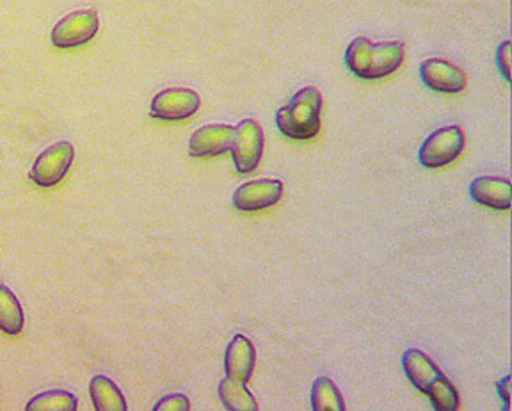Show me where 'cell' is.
I'll return each mask as SVG.
<instances>
[{
	"mask_svg": "<svg viewBox=\"0 0 512 411\" xmlns=\"http://www.w3.org/2000/svg\"><path fill=\"white\" fill-rule=\"evenodd\" d=\"M404 63V45L399 41L372 43L356 38L345 50V65L358 79L377 81L397 72Z\"/></svg>",
	"mask_w": 512,
	"mask_h": 411,
	"instance_id": "6da1fadb",
	"label": "cell"
},
{
	"mask_svg": "<svg viewBox=\"0 0 512 411\" xmlns=\"http://www.w3.org/2000/svg\"><path fill=\"white\" fill-rule=\"evenodd\" d=\"M322 95L317 88L306 86L297 91L290 104L283 105L276 113V125L283 136L308 141L320 132Z\"/></svg>",
	"mask_w": 512,
	"mask_h": 411,
	"instance_id": "7a4b0ae2",
	"label": "cell"
},
{
	"mask_svg": "<svg viewBox=\"0 0 512 411\" xmlns=\"http://www.w3.org/2000/svg\"><path fill=\"white\" fill-rule=\"evenodd\" d=\"M100 29V17L95 9H77L61 18L52 29V45L57 49H77L88 45Z\"/></svg>",
	"mask_w": 512,
	"mask_h": 411,
	"instance_id": "3957f363",
	"label": "cell"
},
{
	"mask_svg": "<svg viewBox=\"0 0 512 411\" xmlns=\"http://www.w3.org/2000/svg\"><path fill=\"white\" fill-rule=\"evenodd\" d=\"M264 130L258 121L253 118H246L235 125V136H233L232 152L235 170L240 175H249L258 168L264 155Z\"/></svg>",
	"mask_w": 512,
	"mask_h": 411,
	"instance_id": "277c9868",
	"label": "cell"
},
{
	"mask_svg": "<svg viewBox=\"0 0 512 411\" xmlns=\"http://www.w3.org/2000/svg\"><path fill=\"white\" fill-rule=\"evenodd\" d=\"M464 150V132L457 125L434 130L418 152L420 164L427 170H438L456 161Z\"/></svg>",
	"mask_w": 512,
	"mask_h": 411,
	"instance_id": "5b68a950",
	"label": "cell"
},
{
	"mask_svg": "<svg viewBox=\"0 0 512 411\" xmlns=\"http://www.w3.org/2000/svg\"><path fill=\"white\" fill-rule=\"evenodd\" d=\"M75 148L70 141H61L45 148L32 164L29 178L36 186L56 187L72 168Z\"/></svg>",
	"mask_w": 512,
	"mask_h": 411,
	"instance_id": "8992f818",
	"label": "cell"
},
{
	"mask_svg": "<svg viewBox=\"0 0 512 411\" xmlns=\"http://www.w3.org/2000/svg\"><path fill=\"white\" fill-rule=\"evenodd\" d=\"M201 97L191 88L162 89L153 97L150 116L155 120L182 121L200 111Z\"/></svg>",
	"mask_w": 512,
	"mask_h": 411,
	"instance_id": "52a82bcc",
	"label": "cell"
},
{
	"mask_svg": "<svg viewBox=\"0 0 512 411\" xmlns=\"http://www.w3.org/2000/svg\"><path fill=\"white\" fill-rule=\"evenodd\" d=\"M285 186L276 178H256L246 182L233 193V207L240 212L269 209L280 202Z\"/></svg>",
	"mask_w": 512,
	"mask_h": 411,
	"instance_id": "ba28073f",
	"label": "cell"
},
{
	"mask_svg": "<svg viewBox=\"0 0 512 411\" xmlns=\"http://www.w3.org/2000/svg\"><path fill=\"white\" fill-rule=\"evenodd\" d=\"M420 79L427 88L445 95L461 93L468 84L463 68L441 57H431L420 65Z\"/></svg>",
	"mask_w": 512,
	"mask_h": 411,
	"instance_id": "9c48e42d",
	"label": "cell"
},
{
	"mask_svg": "<svg viewBox=\"0 0 512 411\" xmlns=\"http://www.w3.org/2000/svg\"><path fill=\"white\" fill-rule=\"evenodd\" d=\"M235 127L228 123H210L196 130L189 139V155L194 159L217 157L232 148Z\"/></svg>",
	"mask_w": 512,
	"mask_h": 411,
	"instance_id": "30bf717a",
	"label": "cell"
},
{
	"mask_svg": "<svg viewBox=\"0 0 512 411\" xmlns=\"http://www.w3.org/2000/svg\"><path fill=\"white\" fill-rule=\"evenodd\" d=\"M256 349L253 342L244 335H235L226 347L224 355V372L226 378L240 383H248L255 371Z\"/></svg>",
	"mask_w": 512,
	"mask_h": 411,
	"instance_id": "8fae6325",
	"label": "cell"
},
{
	"mask_svg": "<svg viewBox=\"0 0 512 411\" xmlns=\"http://www.w3.org/2000/svg\"><path fill=\"white\" fill-rule=\"evenodd\" d=\"M511 180L504 177L475 178L470 186L473 202L493 210H509L512 202Z\"/></svg>",
	"mask_w": 512,
	"mask_h": 411,
	"instance_id": "7c38bea8",
	"label": "cell"
},
{
	"mask_svg": "<svg viewBox=\"0 0 512 411\" xmlns=\"http://www.w3.org/2000/svg\"><path fill=\"white\" fill-rule=\"evenodd\" d=\"M402 369L406 372L409 381L413 383V387L418 388L424 394L432 383L443 374L438 369V365L420 349H408L402 355Z\"/></svg>",
	"mask_w": 512,
	"mask_h": 411,
	"instance_id": "4fadbf2b",
	"label": "cell"
},
{
	"mask_svg": "<svg viewBox=\"0 0 512 411\" xmlns=\"http://www.w3.org/2000/svg\"><path fill=\"white\" fill-rule=\"evenodd\" d=\"M89 395L96 411H127L125 395L107 376H95L89 381Z\"/></svg>",
	"mask_w": 512,
	"mask_h": 411,
	"instance_id": "5bb4252c",
	"label": "cell"
},
{
	"mask_svg": "<svg viewBox=\"0 0 512 411\" xmlns=\"http://www.w3.org/2000/svg\"><path fill=\"white\" fill-rule=\"evenodd\" d=\"M24 308L15 296V292L0 283V330L6 335H18L24 330Z\"/></svg>",
	"mask_w": 512,
	"mask_h": 411,
	"instance_id": "9a60e30c",
	"label": "cell"
},
{
	"mask_svg": "<svg viewBox=\"0 0 512 411\" xmlns=\"http://www.w3.org/2000/svg\"><path fill=\"white\" fill-rule=\"evenodd\" d=\"M219 399L223 401V406L230 411H256L258 403L255 397L246 388V383L233 381L230 378H224L219 387H217Z\"/></svg>",
	"mask_w": 512,
	"mask_h": 411,
	"instance_id": "2e32d148",
	"label": "cell"
},
{
	"mask_svg": "<svg viewBox=\"0 0 512 411\" xmlns=\"http://www.w3.org/2000/svg\"><path fill=\"white\" fill-rule=\"evenodd\" d=\"M313 411H344V397L335 385L333 379L320 376L313 381L312 387Z\"/></svg>",
	"mask_w": 512,
	"mask_h": 411,
	"instance_id": "e0dca14e",
	"label": "cell"
},
{
	"mask_svg": "<svg viewBox=\"0 0 512 411\" xmlns=\"http://www.w3.org/2000/svg\"><path fill=\"white\" fill-rule=\"evenodd\" d=\"M77 408V397L66 390H48L43 394L34 395L25 406L27 411H75Z\"/></svg>",
	"mask_w": 512,
	"mask_h": 411,
	"instance_id": "ac0fdd59",
	"label": "cell"
},
{
	"mask_svg": "<svg viewBox=\"0 0 512 411\" xmlns=\"http://www.w3.org/2000/svg\"><path fill=\"white\" fill-rule=\"evenodd\" d=\"M425 394L436 411H456L459 408V394L445 374H441Z\"/></svg>",
	"mask_w": 512,
	"mask_h": 411,
	"instance_id": "d6986e66",
	"label": "cell"
},
{
	"mask_svg": "<svg viewBox=\"0 0 512 411\" xmlns=\"http://www.w3.org/2000/svg\"><path fill=\"white\" fill-rule=\"evenodd\" d=\"M191 403L189 397L184 394H171L162 397L159 403L153 406V411H189Z\"/></svg>",
	"mask_w": 512,
	"mask_h": 411,
	"instance_id": "ffe728a7",
	"label": "cell"
},
{
	"mask_svg": "<svg viewBox=\"0 0 512 411\" xmlns=\"http://www.w3.org/2000/svg\"><path fill=\"white\" fill-rule=\"evenodd\" d=\"M496 66L505 81L511 82V41L505 40L496 50Z\"/></svg>",
	"mask_w": 512,
	"mask_h": 411,
	"instance_id": "44dd1931",
	"label": "cell"
},
{
	"mask_svg": "<svg viewBox=\"0 0 512 411\" xmlns=\"http://www.w3.org/2000/svg\"><path fill=\"white\" fill-rule=\"evenodd\" d=\"M511 376H505V378L500 379L498 383H496V388H498V394L502 397V401L505 404V410H511V403H509V392H511Z\"/></svg>",
	"mask_w": 512,
	"mask_h": 411,
	"instance_id": "7402d4cb",
	"label": "cell"
}]
</instances>
